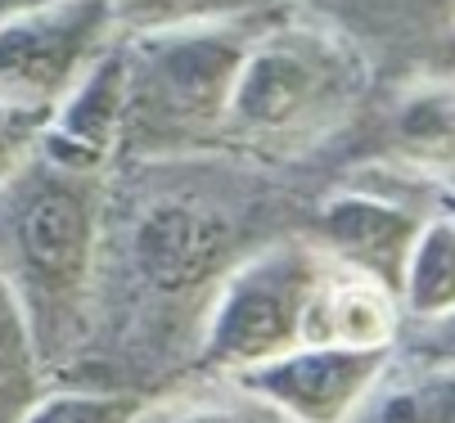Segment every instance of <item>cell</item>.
Returning a JSON list of instances; mask_svg holds the SVG:
<instances>
[{
  "instance_id": "9",
  "label": "cell",
  "mask_w": 455,
  "mask_h": 423,
  "mask_svg": "<svg viewBox=\"0 0 455 423\" xmlns=\"http://www.w3.org/2000/svg\"><path fill=\"white\" fill-rule=\"evenodd\" d=\"M374 158L455 194V73L411 77L387 99L374 131Z\"/></svg>"
},
{
  "instance_id": "1",
  "label": "cell",
  "mask_w": 455,
  "mask_h": 423,
  "mask_svg": "<svg viewBox=\"0 0 455 423\" xmlns=\"http://www.w3.org/2000/svg\"><path fill=\"white\" fill-rule=\"evenodd\" d=\"M221 158H117L108 167L86 329L50 383L158 396L189 374L217 288L267 244L248 176Z\"/></svg>"
},
{
  "instance_id": "22",
  "label": "cell",
  "mask_w": 455,
  "mask_h": 423,
  "mask_svg": "<svg viewBox=\"0 0 455 423\" xmlns=\"http://www.w3.org/2000/svg\"><path fill=\"white\" fill-rule=\"evenodd\" d=\"M451 36H455V19H451Z\"/></svg>"
},
{
  "instance_id": "13",
  "label": "cell",
  "mask_w": 455,
  "mask_h": 423,
  "mask_svg": "<svg viewBox=\"0 0 455 423\" xmlns=\"http://www.w3.org/2000/svg\"><path fill=\"white\" fill-rule=\"evenodd\" d=\"M347 423H455V370L387 365Z\"/></svg>"
},
{
  "instance_id": "12",
  "label": "cell",
  "mask_w": 455,
  "mask_h": 423,
  "mask_svg": "<svg viewBox=\"0 0 455 423\" xmlns=\"http://www.w3.org/2000/svg\"><path fill=\"white\" fill-rule=\"evenodd\" d=\"M455 307V221L437 208L424 216L397 279L402 320H433Z\"/></svg>"
},
{
  "instance_id": "14",
  "label": "cell",
  "mask_w": 455,
  "mask_h": 423,
  "mask_svg": "<svg viewBox=\"0 0 455 423\" xmlns=\"http://www.w3.org/2000/svg\"><path fill=\"white\" fill-rule=\"evenodd\" d=\"M136 423H289L275 405L243 392L235 379L194 383V392H158Z\"/></svg>"
},
{
  "instance_id": "18",
  "label": "cell",
  "mask_w": 455,
  "mask_h": 423,
  "mask_svg": "<svg viewBox=\"0 0 455 423\" xmlns=\"http://www.w3.org/2000/svg\"><path fill=\"white\" fill-rule=\"evenodd\" d=\"M393 360L415 370H455V307L433 320H402Z\"/></svg>"
},
{
  "instance_id": "10",
  "label": "cell",
  "mask_w": 455,
  "mask_h": 423,
  "mask_svg": "<svg viewBox=\"0 0 455 423\" xmlns=\"http://www.w3.org/2000/svg\"><path fill=\"white\" fill-rule=\"evenodd\" d=\"M122 104H126V68L117 36L77 77V86L50 108L36 149L68 167L108 171L117 162V140H122Z\"/></svg>"
},
{
  "instance_id": "21",
  "label": "cell",
  "mask_w": 455,
  "mask_h": 423,
  "mask_svg": "<svg viewBox=\"0 0 455 423\" xmlns=\"http://www.w3.org/2000/svg\"><path fill=\"white\" fill-rule=\"evenodd\" d=\"M19 5H28V0H0V14H10V10H19Z\"/></svg>"
},
{
  "instance_id": "5",
  "label": "cell",
  "mask_w": 455,
  "mask_h": 423,
  "mask_svg": "<svg viewBox=\"0 0 455 423\" xmlns=\"http://www.w3.org/2000/svg\"><path fill=\"white\" fill-rule=\"evenodd\" d=\"M324 275H330V257L307 234H280L252 248L217 288L185 379H235L271 356L311 342L315 293Z\"/></svg>"
},
{
  "instance_id": "15",
  "label": "cell",
  "mask_w": 455,
  "mask_h": 423,
  "mask_svg": "<svg viewBox=\"0 0 455 423\" xmlns=\"http://www.w3.org/2000/svg\"><path fill=\"white\" fill-rule=\"evenodd\" d=\"M50 374L36 356L32 329L0 275V423H19V414L45 392Z\"/></svg>"
},
{
  "instance_id": "7",
  "label": "cell",
  "mask_w": 455,
  "mask_h": 423,
  "mask_svg": "<svg viewBox=\"0 0 455 423\" xmlns=\"http://www.w3.org/2000/svg\"><path fill=\"white\" fill-rule=\"evenodd\" d=\"M393 365V347L302 342L235 374V383L275 405L289 423H347Z\"/></svg>"
},
{
  "instance_id": "16",
  "label": "cell",
  "mask_w": 455,
  "mask_h": 423,
  "mask_svg": "<svg viewBox=\"0 0 455 423\" xmlns=\"http://www.w3.org/2000/svg\"><path fill=\"white\" fill-rule=\"evenodd\" d=\"M284 10V0H113L117 36H140L163 27L194 23H230V19H262Z\"/></svg>"
},
{
  "instance_id": "19",
  "label": "cell",
  "mask_w": 455,
  "mask_h": 423,
  "mask_svg": "<svg viewBox=\"0 0 455 423\" xmlns=\"http://www.w3.org/2000/svg\"><path fill=\"white\" fill-rule=\"evenodd\" d=\"M41 108H14V104H0V180H5L41 140V127H45Z\"/></svg>"
},
{
  "instance_id": "11",
  "label": "cell",
  "mask_w": 455,
  "mask_h": 423,
  "mask_svg": "<svg viewBox=\"0 0 455 423\" xmlns=\"http://www.w3.org/2000/svg\"><path fill=\"white\" fill-rule=\"evenodd\" d=\"M315 19L347 32L365 54L370 41H393V50H406V41H428L437 27L451 32L455 0H311Z\"/></svg>"
},
{
  "instance_id": "6",
  "label": "cell",
  "mask_w": 455,
  "mask_h": 423,
  "mask_svg": "<svg viewBox=\"0 0 455 423\" xmlns=\"http://www.w3.org/2000/svg\"><path fill=\"white\" fill-rule=\"evenodd\" d=\"M113 41V0H28L0 14V104L50 113Z\"/></svg>"
},
{
  "instance_id": "8",
  "label": "cell",
  "mask_w": 455,
  "mask_h": 423,
  "mask_svg": "<svg viewBox=\"0 0 455 423\" xmlns=\"http://www.w3.org/2000/svg\"><path fill=\"white\" fill-rule=\"evenodd\" d=\"M424 216L428 212L397 199L393 190L347 185V190H334L330 199L315 203L302 234L334 266H343L352 275H365V279H374L379 288H387L397 297V279H402L406 253L415 244Z\"/></svg>"
},
{
  "instance_id": "20",
  "label": "cell",
  "mask_w": 455,
  "mask_h": 423,
  "mask_svg": "<svg viewBox=\"0 0 455 423\" xmlns=\"http://www.w3.org/2000/svg\"><path fill=\"white\" fill-rule=\"evenodd\" d=\"M437 208H442V212L455 221V194H442V203H437Z\"/></svg>"
},
{
  "instance_id": "17",
  "label": "cell",
  "mask_w": 455,
  "mask_h": 423,
  "mask_svg": "<svg viewBox=\"0 0 455 423\" xmlns=\"http://www.w3.org/2000/svg\"><path fill=\"white\" fill-rule=\"evenodd\" d=\"M154 396L132 388L45 383V392L19 414V423H136Z\"/></svg>"
},
{
  "instance_id": "4",
  "label": "cell",
  "mask_w": 455,
  "mask_h": 423,
  "mask_svg": "<svg viewBox=\"0 0 455 423\" xmlns=\"http://www.w3.org/2000/svg\"><path fill=\"white\" fill-rule=\"evenodd\" d=\"M262 19L122 36L126 104H122L117 158L221 153L230 86Z\"/></svg>"
},
{
  "instance_id": "3",
  "label": "cell",
  "mask_w": 455,
  "mask_h": 423,
  "mask_svg": "<svg viewBox=\"0 0 455 423\" xmlns=\"http://www.w3.org/2000/svg\"><path fill=\"white\" fill-rule=\"evenodd\" d=\"M370 86V54L339 27L275 10L257 23L226 104L221 153L298 158L339 136Z\"/></svg>"
},
{
  "instance_id": "2",
  "label": "cell",
  "mask_w": 455,
  "mask_h": 423,
  "mask_svg": "<svg viewBox=\"0 0 455 423\" xmlns=\"http://www.w3.org/2000/svg\"><path fill=\"white\" fill-rule=\"evenodd\" d=\"M104 176L32 149L0 180V275L50 379L68 365L86 329Z\"/></svg>"
}]
</instances>
